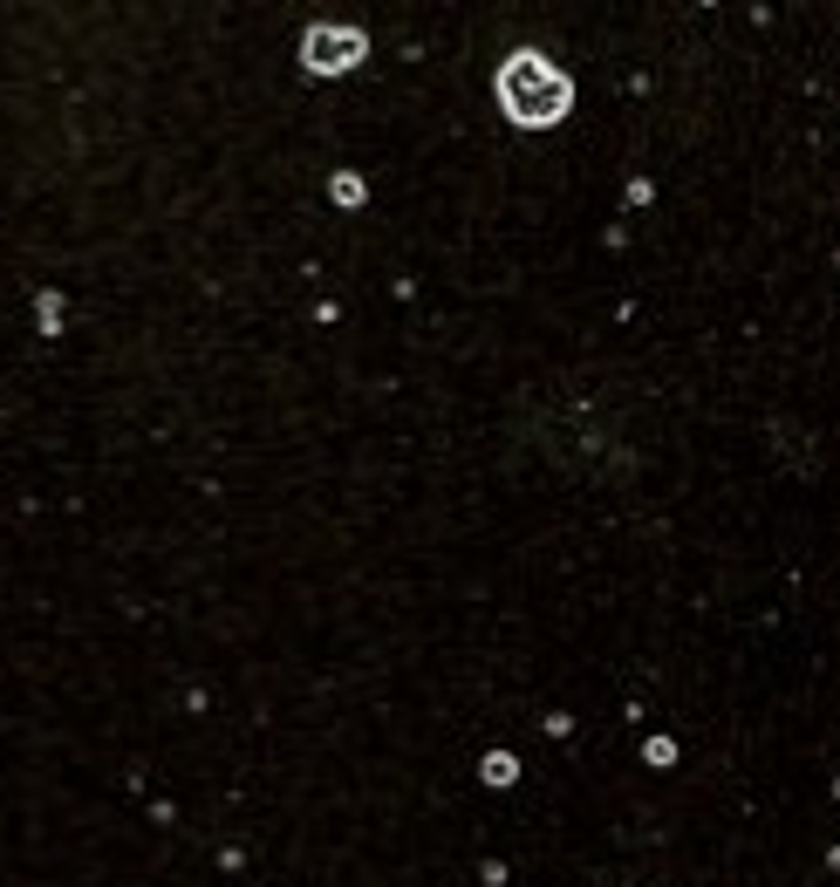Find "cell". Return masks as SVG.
I'll return each instance as SVG.
<instances>
[{
	"instance_id": "1",
	"label": "cell",
	"mask_w": 840,
	"mask_h": 887,
	"mask_svg": "<svg viewBox=\"0 0 840 887\" xmlns=\"http://www.w3.org/2000/svg\"><path fill=\"white\" fill-rule=\"evenodd\" d=\"M499 110L520 123V131H553L560 116L574 110V75H560V62H547L540 48H513L492 75Z\"/></svg>"
},
{
	"instance_id": "2",
	"label": "cell",
	"mask_w": 840,
	"mask_h": 887,
	"mask_svg": "<svg viewBox=\"0 0 840 887\" xmlns=\"http://www.w3.org/2000/svg\"><path fill=\"white\" fill-rule=\"evenodd\" d=\"M363 56H369V35L342 28V21H315V28L301 35V69L308 75H349Z\"/></svg>"
},
{
	"instance_id": "3",
	"label": "cell",
	"mask_w": 840,
	"mask_h": 887,
	"mask_svg": "<svg viewBox=\"0 0 840 887\" xmlns=\"http://www.w3.org/2000/svg\"><path fill=\"white\" fill-rule=\"evenodd\" d=\"M478 772H486V785H513L520 778V757L513 751H486V765H478Z\"/></svg>"
},
{
	"instance_id": "4",
	"label": "cell",
	"mask_w": 840,
	"mask_h": 887,
	"mask_svg": "<svg viewBox=\"0 0 840 887\" xmlns=\"http://www.w3.org/2000/svg\"><path fill=\"white\" fill-rule=\"evenodd\" d=\"M328 192H336V206H349V212H355V206L369 198V192H363V177H355V171H336V177H328Z\"/></svg>"
},
{
	"instance_id": "5",
	"label": "cell",
	"mask_w": 840,
	"mask_h": 887,
	"mask_svg": "<svg viewBox=\"0 0 840 887\" xmlns=\"http://www.w3.org/2000/svg\"><path fill=\"white\" fill-rule=\"evenodd\" d=\"M643 757H649V765H677V744H670V738H649Z\"/></svg>"
},
{
	"instance_id": "6",
	"label": "cell",
	"mask_w": 840,
	"mask_h": 887,
	"mask_svg": "<svg viewBox=\"0 0 840 887\" xmlns=\"http://www.w3.org/2000/svg\"><path fill=\"white\" fill-rule=\"evenodd\" d=\"M35 315H41V328H62V300H56V294H41V308H35Z\"/></svg>"
}]
</instances>
